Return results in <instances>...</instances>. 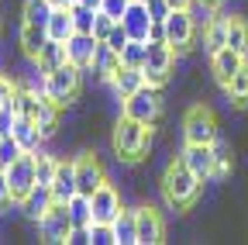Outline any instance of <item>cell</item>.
I'll return each mask as SVG.
<instances>
[{
	"instance_id": "cell-24",
	"label": "cell",
	"mask_w": 248,
	"mask_h": 245,
	"mask_svg": "<svg viewBox=\"0 0 248 245\" xmlns=\"http://www.w3.org/2000/svg\"><path fill=\"white\" fill-rule=\"evenodd\" d=\"M45 32H48V38H52V42H69V38H73V32H76L69 7H55V11H52V17H48V24H45Z\"/></svg>"
},
{
	"instance_id": "cell-27",
	"label": "cell",
	"mask_w": 248,
	"mask_h": 245,
	"mask_svg": "<svg viewBox=\"0 0 248 245\" xmlns=\"http://www.w3.org/2000/svg\"><path fill=\"white\" fill-rule=\"evenodd\" d=\"M66 207H69L73 228H90V225H93V204H90V197H86V194L69 197V200H66Z\"/></svg>"
},
{
	"instance_id": "cell-16",
	"label": "cell",
	"mask_w": 248,
	"mask_h": 245,
	"mask_svg": "<svg viewBox=\"0 0 248 245\" xmlns=\"http://www.w3.org/2000/svg\"><path fill=\"white\" fill-rule=\"evenodd\" d=\"M97 38L93 35H86V32H73V38L66 42V49H69V63L73 66H79V69H90L93 66V55H97Z\"/></svg>"
},
{
	"instance_id": "cell-21",
	"label": "cell",
	"mask_w": 248,
	"mask_h": 245,
	"mask_svg": "<svg viewBox=\"0 0 248 245\" xmlns=\"http://www.w3.org/2000/svg\"><path fill=\"white\" fill-rule=\"evenodd\" d=\"M52 204H55V194H52V187H45V183H38V187L31 190V194H28V197H24V200H21L17 207L24 211V218L38 221V218H42V214H45V211H48Z\"/></svg>"
},
{
	"instance_id": "cell-33",
	"label": "cell",
	"mask_w": 248,
	"mask_h": 245,
	"mask_svg": "<svg viewBox=\"0 0 248 245\" xmlns=\"http://www.w3.org/2000/svg\"><path fill=\"white\" fill-rule=\"evenodd\" d=\"M69 14H73V24H76V32H86V35H93V24H97V11L76 0V4L69 7Z\"/></svg>"
},
{
	"instance_id": "cell-38",
	"label": "cell",
	"mask_w": 248,
	"mask_h": 245,
	"mask_svg": "<svg viewBox=\"0 0 248 245\" xmlns=\"http://www.w3.org/2000/svg\"><path fill=\"white\" fill-rule=\"evenodd\" d=\"M114 24H117V17H110V14H104V11H97V24H93V38H97V42H104V38L114 32Z\"/></svg>"
},
{
	"instance_id": "cell-34",
	"label": "cell",
	"mask_w": 248,
	"mask_h": 245,
	"mask_svg": "<svg viewBox=\"0 0 248 245\" xmlns=\"http://www.w3.org/2000/svg\"><path fill=\"white\" fill-rule=\"evenodd\" d=\"M228 173H231V148H228V142L217 138L214 142V180H224Z\"/></svg>"
},
{
	"instance_id": "cell-45",
	"label": "cell",
	"mask_w": 248,
	"mask_h": 245,
	"mask_svg": "<svg viewBox=\"0 0 248 245\" xmlns=\"http://www.w3.org/2000/svg\"><path fill=\"white\" fill-rule=\"evenodd\" d=\"M66 245H90V228H73Z\"/></svg>"
},
{
	"instance_id": "cell-2",
	"label": "cell",
	"mask_w": 248,
	"mask_h": 245,
	"mask_svg": "<svg viewBox=\"0 0 248 245\" xmlns=\"http://www.w3.org/2000/svg\"><path fill=\"white\" fill-rule=\"evenodd\" d=\"M152 131H155L152 125H141V121L121 114V121L114 125V138H110L117 159L121 163H141L152 148Z\"/></svg>"
},
{
	"instance_id": "cell-8",
	"label": "cell",
	"mask_w": 248,
	"mask_h": 245,
	"mask_svg": "<svg viewBox=\"0 0 248 245\" xmlns=\"http://www.w3.org/2000/svg\"><path fill=\"white\" fill-rule=\"evenodd\" d=\"M145 80L152 83V86H166L169 83V76H172V69H176V52L166 45V42H148V59H145Z\"/></svg>"
},
{
	"instance_id": "cell-29",
	"label": "cell",
	"mask_w": 248,
	"mask_h": 245,
	"mask_svg": "<svg viewBox=\"0 0 248 245\" xmlns=\"http://www.w3.org/2000/svg\"><path fill=\"white\" fill-rule=\"evenodd\" d=\"M52 11H55L52 0H24V24H42L45 28Z\"/></svg>"
},
{
	"instance_id": "cell-37",
	"label": "cell",
	"mask_w": 248,
	"mask_h": 245,
	"mask_svg": "<svg viewBox=\"0 0 248 245\" xmlns=\"http://www.w3.org/2000/svg\"><path fill=\"white\" fill-rule=\"evenodd\" d=\"M90 245H117L114 238V225H90Z\"/></svg>"
},
{
	"instance_id": "cell-12",
	"label": "cell",
	"mask_w": 248,
	"mask_h": 245,
	"mask_svg": "<svg viewBox=\"0 0 248 245\" xmlns=\"http://www.w3.org/2000/svg\"><path fill=\"white\" fill-rule=\"evenodd\" d=\"M121 24H124V32H128L131 38H138V42H148V35H152V14H148V4H141V0H131L128 4V11L121 14Z\"/></svg>"
},
{
	"instance_id": "cell-51",
	"label": "cell",
	"mask_w": 248,
	"mask_h": 245,
	"mask_svg": "<svg viewBox=\"0 0 248 245\" xmlns=\"http://www.w3.org/2000/svg\"><path fill=\"white\" fill-rule=\"evenodd\" d=\"M0 169H4V166H0Z\"/></svg>"
},
{
	"instance_id": "cell-40",
	"label": "cell",
	"mask_w": 248,
	"mask_h": 245,
	"mask_svg": "<svg viewBox=\"0 0 248 245\" xmlns=\"http://www.w3.org/2000/svg\"><path fill=\"white\" fill-rule=\"evenodd\" d=\"M14 107L11 104H0V138H4V135H11V128H14Z\"/></svg>"
},
{
	"instance_id": "cell-46",
	"label": "cell",
	"mask_w": 248,
	"mask_h": 245,
	"mask_svg": "<svg viewBox=\"0 0 248 245\" xmlns=\"http://www.w3.org/2000/svg\"><path fill=\"white\" fill-rule=\"evenodd\" d=\"M79 4H86V7H93V11H100V4H104V0H79Z\"/></svg>"
},
{
	"instance_id": "cell-7",
	"label": "cell",
	"mask_w": 248,
	"mask_h": 245,
	"mask_svg": "<svg viewBox=\"0 0 248 245\" xmlns=\"http://www.w3.org/2000/svg\"><path fill=\"white\" fill-rule=\"evenodd\" d=\"M7 173V183H11V197L14 204H21L31 190L38 187V173H35V152H21V156L4 169Z\"/></svg>"
},
{
	"instance_id": "cell-19",
	"label": "cell",
	"mask_w": 248,
	"mask_h": 245,
	"mask_svg": "<svg viewBox=\"0 0 248 245\" xmlns=\"http://www.w3.org/2000/svg\"><path fill=\"white\" fill-rule=\"evenodd\" d=\"M145 83H148V80H145V69H135V66H121V69H117V76L110 80L117 100H128L131 94H138Z\"/></svg>"
},
{
	"instance_id": "cell-10",
	"label": "cell",
	"mask_w": 248,
	"mask_h": 245,
	"mask_svg": "<svg viewBox=\"0 0 248 245\" xmlns=\"http://www.w3.org/2000/svg\"><path fill=\"white\" fill-rule=\"evenodd\" d=\"M104 183H107V169L97 156H90V152L86 156H76V187H79V194L93 197Z\"/></svg>"
},
{
	"instance_id": "cell-26",
	"label": "cell",
	"mask_w": 248,
	"mask_h": 245,
	"mask_svg": "<svg viewBox=\"0 0 248 245\" xmlns=\"http://www.w3.org/2000/svg\"><path fill=\"white\" fill-rule=\"evenodd\" d=\"M228 21H231V17H221V14H217V17L203 28V49H207V55L228 49Z\"/></svg>"
},
{
	"instance_id": "cell-28",
	"label": "cell",
	"mask_w": 248,
	"mask_h": 245,
	"mask_svg": "<svg viewBox=\"0 0 248 245\" xmlns=\"http://www.w3.org/2000/svg\"><path fill=\"white\" fill-rule=\"evenodd\" d=\"M224 94H228V104H234V107H248V63L234 73V80L224 86Z\"/></svg>"
},
{
	"instance_id": "cell-22",
	"label": "cell",
	"mask_w": 248,
	"mask_h": 245,
	"mask_svg": "<svg viewBox=\"0 0 248 245\" xmlns=\"http://www.w3.org/2000/svg\"><path fill=\"white\" fill-rule=\"evenodd\" d=\"M66 63H69V49H66V42H52V38H48V45H45L42 55L35 59V73H52V69L66 66Z\"/></svg>"
},
{
	"instance_id": "cell-32",
	"label": "cell",
	"mask_w": 248,
	"mask_h": 245,
	"mask_svg": "<svg viewBox=\"0 0 248 245\" xmlns=\"http://www.w3.org/2000/svg\"><path fill=\"white\" fill-rule=\"evenodd\" d=\"M55 169H59V159L38 148V152H35V173H38V183L52 187V180H55Z\"/></svg>"
},
{
	"instance_id": "cell-14",
	"label": "cell",
	"mask_w": 248,
	"mask_h": 245,
	"mask_svg": "<svg viewBox=\"0 0 248 245\" xmlns=\"http://www.w3.org/2000/svg\"><path fill=\"white\" fill-rule=\"evenodd\" d=\"M179 156H183V163L190 166L200 180H214V145H193V142H186Z\"/></svg>"
},
{
	"instance_id": "cell-13",
	"label": "cell",
	"mask_w": 248,
	"mask_h": 245,
	"mask_svg": "<svg viewBox=\"0 0 248 245\" xmlns=\"http://www.w3.org/2000/svg\"><path fill=\"white\" fill-rule=\"evenodd\" d=\"M241 66H245V55L234 52V49H221V52L210 55V73H214V83L221 86V90L234 80V73H238Z\"/></svg>"
},
{
	"instance_id": "cell-44",
	"label": "cell",
	"mask_w": 248,
	"mask_h": 245,
	"mask_svg": "<svg viewBox=\"0 0 248 245\" xmlns=\"http://www.w3.org/2000/svg\"><path fill=\"white\" fill-rule=\"evenodd\" d=\"M7 204H14V197H11V183H7V173L0 169V211H4Z\"/></svg>"
},
{
	"instance_id": "cell-31",
	"label": "cell",
	"mask_w": 248,
	"mask_h": 245,
	"mask_svg": "<svg viewBox=\"0 0 248 245\" xmlns=\"http://www.w3.org/2000/svg\"><path fill=\"white\" fill-rule=\"evenodd\" d=\"M145 59H148V42L131 38L128 45L121 49V63H124V66H135V69H141V66H145Z\"/></svg>"
},
{
	"instance_id": "cell-4",
	"label": "cell",
	"mask_w": 248,
	"mask_h": 245,
	"mask_svg": "<svg viewBox=\"0 0 248 245\" xmlns=\"http://www.w3.org/2000/svg\"><path fill=\"white\" fill-rule=\"evenodd\" d=\"M121 114H128L135 121H141V125H159V117H162V94H159V86H152L145 83L138 94H131L128 100H121Z\"/></svg>"
},
{
	"instance_id": "cell-9",
	"label": "cell",
	"mask_w": 248,
	"mask_h": 245,
	"mask_svg": "<svg viewBox=\"0 0 248 245\" xmlns=\"http://www.w3.org/2000/svg\"><path fill=\"white\" fill-rule=\"evenodd\" d=\"M69 231H73L69 207L62 204V200H55V204L42 214V218H38V235H42V242L59 245V242H69Z\"/></svg>"
},
{
	"instance_id": "cell-41",
	"label": "cell",
	"mask_w": 248,
	"mask_h": 245,
	"mask_svg": "<svg viewBox=\"0 0 248 245\" xmlns=\"http://www.w3.org/2000/svg\"><path fill=\"white\" fill-rule=\"evenodd\" d=\"M14 90H17V83L7 73H0V104H11L14 100Z\"/></svg>"
},
{
	"instance_id": "cell-20",
	"label": "cell",
	"mask_w": 248,
	"mask_h": 245,
	"mask_svg": "<svg viewBox=\"0 0 248 245\" xmlns=\"http://www.w3.org/2000/svg\"><path fill=\"white\" fill-rule=\"evenodd\" d=\"M11 135L17 138V145H21L24 152H38L42 142H45V135H42V128H38V121H31V117H14Z\"/></svg>"
},
{
	"instance_id": "cell-43",
	"label": "cell",
	"mask_w": 248,
	"mask_h": 245,
	"mask_svg": "<svg viewBox=\"0 0 248 245\" xmlns=\"http://www.w3.org/2000/svg\"><path fill=\"white\" fill-rule=\"evenodd\" d=\"M128 4H131V0H104V4H100V11L121 21V14H124V11H128Z\"/></svg>"
},
{
	"instance_id": "cell-50",
	"label": "cell",
	"mask_w": 248,
	"mask_h": 245,
	"mask_svg": "<svg viewBox=\"0 0 248 245\" xmlns=\"http://www.w3.org/2000/svg\"><path fill=\"white\" fill-rule=\"evenodd\" d=\"M141 4H148V0H141Z\"/></svg>"
},
{
	"instance_id": "cell-5",
	"label": "cell",
	"mask_w": 248,
	"mask_h": 245,
	"mask_svg": "<svg viewBox=\"0 0 248 245\" xmlns=\"http://www.w3.org/2000/svg\"><path fill=\"white\" fill-rule=\"evenodd\" d=\"M162 24H166V45H169L176 55L190 52V45H193V38H197V21H193V14L186 11V7H172Z\"/></svg>"
},
{
	"instance_id": "cell-11",
	"label": "cell",
	"mask_w": 248,
	"mask_h": 245,
	"mask_svg": "<svg viewBox=\"0 0 248 245\" xmlns=\"http://www.w3.org/2000/svg\"><path fill=\"white\" fill-rule=\"evenodd\" d=\"M90 204H93V221H97V225H114V218L124 211L121 194L114 190V183H110V180H107V183H104V187L93 194V197H90Z\"/></svg>"
},
{
	"instance_id": "cell-6",
	"label": "cell",
	"mask_w": 248,
	"mask_h": 245,
	"mask_svg": "<svg viewBox=\"0 0 248 245\" xmlns=\"http://www.w3.org/2000/svg\"><path fill=\"white\" fill-rule=\"evenodd\" d=\"M183 138L193 142V145H214L217 138H221V135H217V121H214L210 107L193 104L190 111H186V117H183Z\"/></svg>"
},
{
	"instance_id": "cell-49",
	"label": "cell",
	"mask_w": 248,
	"mask_h": 245,
	"mask_svg": "<svg viewBox=\"0 0 248 245\" xmlns=\"http://www.w3.org/2000/svg\"><path fill=\"white\" fill-rule=\"evenodd\" d=\"M214 4H221V0H214Z\"/></svg>"
},
{
	"instance_id": "cell-35",
	"label": "cell",
	"mask_w": 248,
	"mask_h": 245,
	"mask_svg": "<svg viewBox=\"0 0 248 245\" xmlns=\"http://www.w3.org/2000/svg\"><path fill=\"white\" fill-rule=\"evenodd\" d=\"M193 14V21H197V28H207L214 17H217V4L214 0H190V7H186Z\"/></svg>"
},
{
	"instance_id": "cell-42",
	"label": "cell",
	"mask_w": 248,
	"mask_h": 245,
	"mask_svg": "<svg viewBox=\"0 0 248 245\" xmlns=\"http://www.w3.org/2000/svg\"><path fill=\"white\" fill-rule=\"evenodd\" d=\"M169 0H148V14H152V21H166L169 17Z\"/></svg>"
},
{
	"instance_id": "cell-18",
	"label": "cell",
	"mask_w": 248,
	"mask_h": 245,
	"mask_svg": "<svg viewBox=\"0 0 248 245\" xmlns=\"http://www.w3.org/2000/svg\"><path fill=\"white\" fill-rule=\"evenodd\" d=\"M121 66H124V63H121V52H114L107 42H100V45H97V55H93V66H90L93 73H97V80H100V83H110Z\"/></svg>"
},
{
	"instance_id": "cell-17",
	"label": "cell",
	"mask_w": 248,
	"mask_h": 245,
	"mask_svg": "<svg viewBox=\"0 0 248 245\" xmlns=\"http://www.w3.org/2000/svg\"><path fill=\"white\" fill-rule=\"evenodd\" d=\"M52 194L62 204L79 194V187H76V159H59V169H55V180H52Z\"/></svg>"
},
{
	"instance_id": "cell-3",
	"label": "cell",
	"mask_w": 248,
	"mask_h": 245,
	"mask_svg": "<svg viewBox=\"0 0 248 245\" xmlns=\"http://www.w3.org/2000/svg\"><path fill=\"white\" fill-rule=\"evenodd\" d=\"M83 73L79 66L66 63V66H59L52 73H45V97L59 107H69L76 97H79V90H83Z\"/></svg>"
},
{
	"instance_id": "cell-36",
	"label": "cell",
	"mask_w": 248,
	"mask_h": 245,
	"mask_svg": "<svg viewBox=\"0 0 248 245\" xmlns=\"http://www.w3.org/2000/svg\"><path fill=\"white\" fill-rule=\"evenodd\" d=\"M21 152H24V148L17 145V138H14V135H4V138H0V166L7 169V166L21 156Z\"/></svg>"
},
{
	"instance_id": "cell-39",
	"label": "cell",
	"mask_w": 248,
	"mask_h": 245,
	"mask_svg": "<svg viewBox=\"0 0 248 245\" xmlns=\"http://www.w3.org/2000/svg\"><path fill=\"white\" fill-rule=\"evenodd\" d=\"M104 42H107V45H110L114 52H121L124 45H128V42H131V35H128V32H124V24L117 21V24H114V32H110V35H107Z\"/></svg>"
},
{
	"instance_id": "cell-23",
	"label": "cell",
	"mask_w": 248,
	"mask_h": 245,
	"mask_svg": "<svg viewBox=\"0 0 248 245\" xmlns=\"http://www.w3.org/2000/svg\"><path fill=\"white\" fill-rule=\"evenodd\" d=\"M45 45H48V32L42 24H21V52L31 59V63L42 55Z\"/></svg>"
},
{
	"instance_id": "cell-30",
	"label": "cell",
	"mask_w": 248,
	"mask_h": 245,
	"mask_svg": "<svg viewBox=\"0 0 248 245\" xmlns=\"http://www.w3.org/2000/svg\"><path fill=\"white\" fill-rule=\"evenodd\" d=\"M228 49L248 55V24H245L241 17H231V21H228Z\"/></svg>"
},
{
	"instance_id": "cell-47",
	"label": "cell",
	"mask_w": 248,
	"mask_h": 245,
	"mask_svg": "<svg viewBox=\"0 0 248 245\" xmlns=\"http://www.w3.org/2000/svg\"><path fill=\"white\" fill-rule=\"evenodd\" d=\"M52 4H55V7H73L76 0H52Z\"/></svg>"
},
{
	"instance_id": "cell-15",
	"label": "cell",
	"mask_w": 248,
	"mask_h": 245,
	"mask_svg": "<svg viewBox=\"0 0 248 245\" xmlns=\"http://www.w3.org/2000/svg\"><path fill=\"white\" fill-rule=\"evenodd\" d=\"M138 211V245H159L166 242V225L155 207H135Z\"/></svg>"
},
{
	"instance_id": "cell-48",
	"label": "cell",
	"mask_w": 248,
	"mask_h": 245,
	"mask_svg": "<svg viewBox=\"0 0 248 245\" xmlns=\"http://www.w3.org/2000/svg\"><path fill=\"white\" fill-rule=\"evenodd\" d=\"M169 7H190V0H169Z\"/></svg>"
},
{
	"instance_id": "cell-1",
	"label": "cell",
	"mask_w": 248,
	"mask_h": 245,
	"mask_svg": "<svg viewBox=\"0 0 248 245\" xmlns=\"http://www.w3.org/2000/svg\"><path fill=\"white\" fill-rule=\"evenodd\" d=\"M200 187H203V180L179 159H172L162 173V200L172 207V211H186L197 197H200Z\"/></svg>"
},
{
	"instance_id": "cell-25",
	"label": "cell",
	"mask_w": 248,
	"mask_h": 245,
	"mask_svg": "<svg viewBox=\"0 0 248 245\" xmlns=\"http://www.w3.org/2000/svg\"><path fill=\"white\" fill-rule=\"evenodd\" d=\"M114 238L117 245H138V211L124 207L117 218H114Z\"/></svg>"
}]
</instances>
